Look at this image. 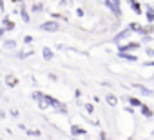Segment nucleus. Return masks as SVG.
Returning <instances> with one entry per match:
<instances>
[{
	"label": "nucleus",
	"mask_w": 154,
	"mask_h": 140,
	"mask_svg": "<svg viewBox=\"0 0 154 140\" xmlns=\"http://www.w3.org/2000/svg\"><path fill=\"white\" fill-rule=\"evenodd\" d=\"M20 15H22V20H24V22H29V15H27V11H26V8H22V11H20Z\"/></svg>",
	"instance_id": "f3484780"
},
{
	"label": "nucleus",
	"mask_w": 154,
	"mask_h": 140,
	"mask_svg": "<svg viewBox=\"0 0 154 140\" xmlns=\"http://www.w3.org/2000/svg\"><path fill=\"white\" fill-rule=\"evenodd\" d=\"M85 109H87L89 113H93V106H91V104H85Z\"/></svg>",
	"instance_id": "4be33fe9"
},
{
	"label": "nucleus",
	"mask_w": 154,
	"mask_h": 140,
	"mask_svg": "<svg viewBox=\"0 0 154 140\" xmlns=\"http://www.w3.org/2000/svg\"><path fill=\"white\" fill-rule=\"evenodd\" d=\"M15 46H17L15 40H8V42H6V47H9V49H15Z\"/></svg>",
	"instance_id": "6ab92c4d"
},
{
	"label": "nucleus",
	"mask_w": 154,
	"mask_h": 140,
	"mask_svg": "<svg viewBox=\"0 0 154 140\" xmlns=\"http://www.w3.org/2000/svg\"><path fill=\"white\" fill-rule=\"evenodd\" d=\"M129 102H131L132 107H141V100H140V98H134V97H132V98H129Z\"/></svg>",
	"instance_id": "4468645a"
},
{
	"label": "nucleus",
	"mask_w": 154,
	"mask_h": 140,
	"mask_svg": "<svg viewBox=\"0 0 154 140\" xmlns=\"http://www.w3.org/2000/svg\"><path fill=\"white\" fill-rule=\"evenodd\" d=\"M31 9H33V11L36 13V11H42V9H44V6H42V4L38 2V4H33V8H31Z\"/></svg>",
	"instance_id": "a211bd4d"
},
{
	"label": "nucleus",
	"mask_w": 154,
	"mask_h": 140,
	"mask_svg": "<svg viewBox=\"0 0 154 140\" xmlns=\"http://www.w3.org/2000/svg\"><path fill=\"white\" fill-rule=\"evenodd\" d=\"M147 20H149V22H152V20H154V9H152V8H149V9H147Z\"/></svg>",
	"instance_id": "dca6fc26"
},
{
	"label": "nucleus",
	"mask_w": 154,
	"mask_h": 140,
	"mask_svg": "<svg viewBox=\"0 0 154 140\" xmlns=\"http://www.w3.org/2000/svg\"><path fill=\"white\" fill-rule=\"evenodd\" d=\"M145 65H154V60H150V62H145Z\"/></svg>",
	"instance_id": "b1692460"
},
{
	"label": "nucleus",
	"mask_w": 154,
	"mask_h": 140,
	"mask_svg": "<svg viewBox=\"0 0 154 140\" xmlns=\"http://www.w3.org/2000/svg\"><path fill=\"white\" fill-rule=\"evenodd\" d=\"M127 2H129V6L134 9V13H136V15H141V6L136 2V0H127Z\"/></svg>",
	"instance_id": "0eeeda50"
},
{
	"label": "nucleus",
	"mask_w": 154,
	"mask_h": 140,
	"mask_svg": "<svg viewBox=\"0 0 154 140\" xmlns=\"http://www.w3.org/2000/svg\"><path fill=\"white\" fill-rule=\"evenodd\" d=\"M120 58H123V60H129V62H136V60H138V56H134V55H129L127 51H120Z\"/></svg>",
	"instance_id": "423d86ee"
},
{
	"label": "nucleus",
	"mask_w": 154,
	"mask_h": 140,
	"mask_svg": "<svg viewBox=\"0 0 154 140\" xmlns=\"http://www.w3.org/2000/svg\"><path fill=\"white\" fill-rule=\"evenodd\" d=\"M6 82H8V84H9L11 88H15V86L18 84V80H17V77H13V75H8V77H6Z\"/></svg>",
	"instance_id": "9d476101"
},
{
	"label": "nucleus",
	"mask_w": 154,
	"mask_h": 140,
	"mask_svg": "<svg viewBox=\"0 0 154 140\" xmlns=\"http://www.w3.org/2000/svg\"><path fill=\"white\" fill-rule=\"evenodd\" d=\"M138 33H140V35H150V33H154V27H152V26H147V27H141V26H140Z\"/></svg>",
	"instance_id": "1a4fd4ad"
},
{
	"label": "nucleus",
	"mask_w": 154,
	"mask_h": 140,
	"mask_svg": "<svg viewBox=\"0 0 154 140\" xmlns=\"http://www.w3.org/2000/svg\"><path fill=\"white\" fill-rule=\"evenodd\" d=\"M13 2H18V0H13Z\"/></svg>",
	"instance_id": "a878e982"
},
{
	"label": "nucleus",
	"mask_w": 154,
	"mask_h": 140,
	"mask_svg": "<svg viewBox=\"0 0 154 140\" xmlns=\"http://www.w3.org/2000/svg\"><path fill=\"white\" fill-rule=\"evenodd\" d=\"M140 109H141V115H143V116H147V118H150V116H152V111H150L147 106H143V104H141V107H140Z\"/></svg>",
	"instance_id": "f8f14e48"
},
{
	"label": "nucleus",
	"mask_w": 154,
	"mask_h": 140,
	"mask_svg": "<svg viewBox=\"0 0 154 140\" xmlns=\"http://www.w3.org/2000/svg\"><path fill=\"white\" fill-rule=\"evenodd\" d=\"M132 88H134V89H138V91H140L141 95H145V97H150V95H152V91H150V89H147V88H145V86H141V84H134Z\"/></svg>",
	"instance_id": "7ed1b4c3"
},
{
	"label": "nucleus",
	"mask_w": 154,
	"mask_h": 140,
	"mask_svg": "<svg viewBox=\"0 0 154 140\" xmlns=\"http://www.w3.org/2000/svg\"><path fill=\"white\" fill-rule=\"evenodd\" d=\"M42 53H44V58H45V60H51V58H53V51H51L49 47H44Z\"/></svg>",
	"instance_id": "ddd939ff"
},
{
	"label": "nucleus",
	"mask_w": 154,
	"mask_h": 140,
	"mask_svg": "<svg viewBox=\"0 0 154 140\" xmlns=\"http://www.w3.org/2000/svg\"><path fill=\"white\" fill-rule=\"evenodd\" d=\"M105 6L116 15V17H120L122 15V8H120V0H105Z\"/></svg>",
	"instance_id": "f257e3e1"
},
{
	"label": "nucleus",
	"mask_w": 154,
	"mask_h": 140,
	"mask_svg": "<svg viewBox=\"0 0 154 140\" xmlns=\"http://www.w3.org/2000/svg\"><path fill=\"white\" fill-rule=\"evenodd\" d=\"M105 102H107L109 106H116V97H114V95H107Z\"/></svg>",
	"instance_id": "2eb2a0df"
},
{
	"label": "nucleus",
	"mask_w": 154,
	"mask_h": 140,
	"mask_svg": "<svg viewBox=\"0 0 154 140\" xmlns=\"http://www.w3.org/2000/svg\"><path fill=\"white\" fill-rule=\"evenodd\" d=\"M129 35H131V29H125V31H122V33H120V35H116V37H114V42H116V44H118V42H122V40H123V38H127V37H129Z\"/></svg>",
	"instance_id": "6e6552de"
},
{
	"label": "nucleus",
	"mask_w": 154,
	"mask_h": 140,
	"mask_svg": "<svg viewBox=\"0 0 154 140\" xmlns=\"http://www.w3.org/2000/svg\"><path fill=\"white\" fill-rule=\"evenodd\" d=\"M4 33H6V27H2V29H0V37H2Z\"/></svg>",
	"instance_id": "393cba45"
},
{
	"label": "nucleus",
	"mask_w": 154,
	"mask_h": 140,
	"mask_svg": "<svg viewBox=\"0 0 154 140\" xmlns=\"http://www.w3.org/2000/svg\"><path fill=\"white\" fill-rule=\"evenodd\" d=\"M140 47V42H129L127 46H122L120 51H131V49H138Z\"/></svg>",
	"instance_id": "39448f33"
},
{
	"label": "nucleus",
	"mask_w": 154,
	"mask_h": 140,
	"mask_svg": "<svg viewBox=\"0 0 154 140\" xmlns=\"http://www.w3.org/2000/svg\"><path fill=\"white\" fill-rule=\"evenodd\" d=\"M147 55H149V56H154V49H152V47H149V49H147Z\"/></svg>",
	"instance_id": "412c9836"
},
{
	"label": "nucleus",
	"mask_w": 154,
	"mask_h": 140,
	"mask_svg": "<svg viewBox=\"0 0 154 140\" xmlns=\"http://www.w3.org/2000/svg\"><path fill=\"white\" fill-rule=\"evenodd\" d=\"M4 27H6V31H8V29L11 31V29H15V22L9 20V18H4Z\"/></svg>",
	"instance_id": "9b49d317"
},
{
	"label": "nucleus",
	"mask_w": 154,
	"mask_h": 140,
	"mask_svg": "<svg viewBox=\"0 0 154 140\" xmlns=\"http://www.w3.org/2000/svg\"><path fill=\"white\" fill-rule=\"evenodd\" d=\"M24 42H27V44H29V42H33V37H26V38H24Z\"/></svg>",
	"instance_id": "5701e85b"
},
{
	"label": "nucleus",
	"mask_w": 154,
	"mask_h": 140,
	"mask_svg": "<svg viewBox=\"0 0 154 140\" xmlns=\"http://www.w3.org/2000/svg\"><path fill=\"white\" fill-rule=\"evenodd\" d=\"M31 136H40V131H29Z\"/></svg>",
	"instance_id": "aec40b11"
},
{
	"label": "nucleus",
	"mask_w": 154,
	"mask_h": 140,
	"mask_svg": "<svg viewBox=\"0 0 154 140\" xmlns=\"http://www.w3.org/2000/svg\"><path fill=\"white\" fill-rule=\"evenodd\" d=\"M40 29H44V31H56V29H58V24H56L54 20H49V22L40 24Z\"/></svg>",
	"instance_id": "f03ea898"
},
{
	"label": "nucleus",
	"mask_w": 154,
	"mask_h": 140,
	"mask_svg": "<svg viewBox=\"0 0 154 140\" xmlns=\"http://www.w3.org/2000/svg\"><path fill=\"white\" fill-rule=\"evenodd\" d=\"M71 133H72V136H80V135H85V129L80 127V126H72L71 127Z\"/></svg>",
	"instance_id": "20e7f679"
}]
</instances>
